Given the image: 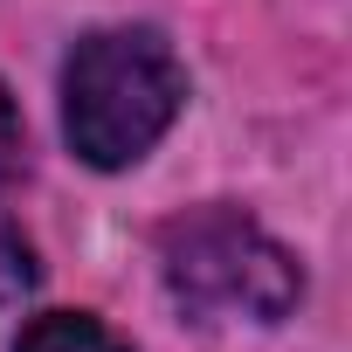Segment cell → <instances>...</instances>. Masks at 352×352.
Instances as JSON below:
<instances>
[{
  "label": "cell",
  "mask_w": 352,
  "mask_h": 352,
  "mask_svg": "<svg viewBox=\"0 0 352 352\" xmlns=\"http://www.w3.org/2000/svg\"><path fill=\"white\" fill-rule=\"evenodd\" d=\"M187 104V69L152 28H104L83 35L63 69V138L83 166L118 173L145 159Z\"/></svg>",
  "instance_id": "cell-1"
},
{
  "label": "cell",
  "mask_w": 352,
  "mask_h": 352,
  "mask_svg": "<svg viewBox=\"0 0 352 352\" xmlns=\"http://www.w3.org/2000/svg\"><path fill=\"white\" fill-rule=\"evenodd\" d=\"M166 290L194 318H249L283 324L304 297V276L276 235H263L242 208H194L159 228Z\"/></svg>",
  "instance_id": "cell-2"
},
{
  "label": "cell",
  "mask_w": 352,
  "mask_h": 352,
  "mask_svg": "<svg viewBox=\"0 0 352 352\" xmlns=\"http://www.w3.org/2000/svg\"><path fill=\"white\" fill-rule=\"evenodd\" d=\"M14 352H124L90 311H49V318H35L28 331H21V345Z\"/></svg>",
  "instance_id": "cell-3"
},
{
  "label": "cell",
  "mask_w": 352,
  "mask_h": 352,
  "mask_svg": "<svg viewBox=\"0 0 352 352\" xmlns=\"http://www.w3.org/2000/svg\"><path fill=\"white\" fill-rule=\"evenodd\" d=\"M14 138H21V111H14L8 83H0V152H14Z\"/></svg>",
  "instance_id": "cell-4"
}]
</instances>
